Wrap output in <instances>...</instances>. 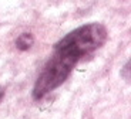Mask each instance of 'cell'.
I'll use <instances>...</instances> for the list:
<instances>
[{"label":"cell","mask_w":131,"mask_h":119,"mask_svg":"<svg viewBox=\"0 0 131 119\" xmlns=\"http://www.w3.org/2000/svg\"><path fill=\"white\" fill-rule=\"evenodd\" d=\"M80 61V58L67 48L54 47V52L46 62L40 72L36 84L33 87V98L43 99L51 91L59 88L71 74L73 68Z\"/></svg>","instance_id":"obj_1"},{"label":"cell","mask_w":131,"mask_h":119,"mask_svg":"<svg viewBox=\"0 0 131 119\" xmlns=\"http://www.w3.org/2000/svg\"><path fill=\"white\" fill-rule=\"evenodd\" d=\"M107 35H108L107 29L103 24L90 23V24L80 26L75 30L70 31L54 47H61V48L70 50L81 60V58L93 54L95 50L100 48L105 43Z\"/></svg>","instance_id":"obj_2"},{"label":"cell","mask_w":131,"mask_h":119,"mask_svg":"<svg viewBox=\"0 0 131 119\" xmlns=\"http://www.w3.org/2000/svg\"><path fill=\"white\" fill-rule=\"evenodd\" d=\"M33 43H34V37L31 33H21L16 40V47L20 51H27L29 48H31Z\"/></svg>","instance_id":"obj_3"},{"label":"cell","mask_w":131,"mask_h":119,"mask_svg":"<svg viewBox=\"0 0 131 119\" xmlns=\"http://www.w3.org/2000/svg\"><path fill=\"white\" fill-rule=\"evenodd\" d=\"M130 61H127V64L124 65V68H123V71H121V75L125 78V81H130Z\"/></svg>","instance_id":"obj_4"},{"label":"cell","mask_w":131,"mask_h":119,"mask_svg":"<svg viewBox=\"0 0 131 119\" xmlns=\"http://www.w3.org/2000/svg\"><path fill=\"white\" fill-rule=\"evenodd\" d=\"M3 97H4V88L0 87V101L3 99Z\"/></svg>","instance_id":"obj_5"}]
</instances>
